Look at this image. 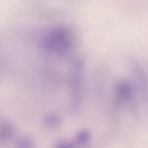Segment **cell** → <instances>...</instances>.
Instances as JSON below:
<instances>
[{"instance_id":"ba28073f","label":"cell","mask_w":148,"mask_h":148,"mask_svg":"<svg viewBox=\"0 0 148 148\" xmlns=\"http://www.w3.org/2000/svg\"><path fill=\"white\" fill-rule=\"evenodd\" d=\"M51 148H77L73 141L60 140L57 141Z\"/></svg>"},{"instance_id":"52a82bcc","label":"cell","mask_w":148,"mask_h":148,"mask_svg":"<svg viewBox=\"0 0 148 148\" xmlns=\"http://www.w3.org/2000/svg\"><path fill=\"white\" fill-rule=\"evenodd\" d=\"M15 148H37V146L32 138L29 136H23L16 140Z\"/></svg>"},{"instance_id":"3957f363","label":"cell","mask_w":148,"mask_h":148,"mask_svg":"<svg viewBox=\"0 0 148 148\" xmlns=\"http://www.w3.org/2000/svg\"><path fill=\"white\" fill-rule=\"evenodd\" d=\"M115 95L116 100L120 103H132L135 97L134 85L127 79L119 80L116 84Z\"/></svg>"},{"instance_id":"277c9868","label":"cell","mask_w":148,"mask_h":148,"mask_svg":"<svg viewBox=\"0 0 148 148\" xmlns=\"http://www.w3.org/2000/svg\"><path fill=\"white\" fill-rule=\"evenodd\" d=\"M91 140L90 132L86 129L80 130L77 132L74 138V143L77 148H88Z\"/></svg>"},{"instance_id":"5b68a950","label":"cell","mask_w":148,"mask_h":148,"mask_svg":"<svg viewBox=\"0 0 148 148\" xmlns=\"http://www.w3.org/2000/svg\"><path fill=\"white\" fill-rule=\"evenodd\" d=\"M133 70L137 84L138 87H139V90L144 96V93H145L146 95L147 92V80L144 71H143L142 67L138 64L134 65Z\"/></svg>"},{"instance_id":"8992f818","label":"cell","mask_w":148,"mask_h":148,"mask_svg":"<svg viewBox=\"0 0 148 148\" xmlns=\"http://www.w3.org/2000/svg\"><path fill=\"white\" fill-rule=\"evenodd\" d=\"M62 124L61 118L56 113H50L46 114L42 121L43 125L47 128L56 129Z\"/></svg>"},{"instance_id":"7a4b0ae2","label":"cell","mask_w":148,"mask_h":148,"mask_svg":"<svg viewBox=\"0 0 148 148\" xmlns=\"http://www.w3.org/2000/svg\"><path fill=\"white\" fill-rule=\"evenodd\" d=\"M83 64L81 60H76L72 67L70 75V83L72 90L74 105L77 106L81 100Z\"/></svg>"},{"instance_id":"6da1fadb","label":"cell","mask_w":148,"mask_h":148,"mask_svg":"<svg viewBox=\"0 0 148 148\" xmlns=\"http://www.w3.org/2000/svg\"><path fill=\"white\" fill-rule=\"evenodd\" d=\"M39 43L40 47L47 52L64 54L71 50L74 40L69 28L63 25H54L45 31Z\"/></svg>"}]
</instances>
